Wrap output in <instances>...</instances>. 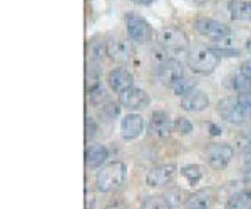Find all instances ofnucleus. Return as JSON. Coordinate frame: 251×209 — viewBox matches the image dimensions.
I'll use <instances>...</instances> for the list:
<instances>
[{"instance_id":"1","label":"nucleus","mask_w":251,"mask_h":209,"mask_svg":"<svg viewBox=\"0 0 251 209\" xmlns=\"http://www.w3.org/2000/svg\"><path fill=\"white\" fill-rule=\"evenodd\" d=\"M218 112L231 124H243L251 119V94L228 95L218 102Z\"/></svg>"},{"instance_id":"2","label":"nucleus","mask_w":251,"mask_h":209,"mask_svg":"<svg viewBox=\"0 0 251 209\" xmlns=\"http://www.w3.org/2000/svg\"><path fill=\"white\" fill-rule=\"evenodd\" d=\"M126 172L127 169L121 161H114V163H109L104 167H100V171L96 176L97 191L111 192L123 187L126 183Z\"/></svg>"},{"instance_id":"3","label":"nucleus","mask_w":251,"mask_h":209,"mask_svg":"<svg viewBox=\"0 0 251 209\" xmlns=\"http://www.w3.org/2000/svg\"><path fill=\"white\" fill-rule=\"evenodd\" d=\"M218 64H220V55L214 52V49H208V47L194 49L188 55V66L194 74H211Z\"/></svg>"},{"instance_id":"4","label":"nucleus","mask_w":251,"mask_h":209,"mask_svg":"<svg viewBox=\"0 0 251 209\" xmlns=\"http://www.w3.org/2000/svg\"><path fill=\"white\" fill-rule=\"evenodd\" d=\"M124 22H126V29H127V34H129V37H131V40H134L136 44H141V46H146V44L152 42L154 32H152L151 23H149L143 15L129 12L124 17Z\"/></svg>"},{"instance_id":"5","label":"nucleus","mask_w":251,"mask_h":209,"mask_svg":"<svg viewBox=\"0 0 251 209\" xmlns=\"http://www.w3.org/2000/svg\"><path fill=\"white\" fill-rule=\"evenodd\" d=\"M157 42L166 52H184L189 47L188 34L179 27H163L157 32Z\"/></svg>"},{"instance_id":"6","label":"nucleus","mask_w":251,"mask_h":209,"mask_svg":"<svg viewBox=\"0 0 251 209\" xmlns=\"http://www.w3.org/2000/svg\"><path fill=\"white\" fill-rule=\"evenodd\" d=\"M234 158V149L233 146L226 142H216L209 144L204 151V159L208 163V166L214 171H223L228 167V164L231 163Z\"/></svg>"},{"instance_id":"7","label":"nucleus","mask_w":251,"mask_h":209,"mask_svg":"<svg viewBox=\"0 0 251 209\" xmlns=\"http://www.w3.org/2000/svg\"><path fill=\"white\" fill-rule=\"evenodd\" d=\"M156 77L161 84L173 87L177 80L184 79V66L181 60L168 57L163 64L156 66Z\"/></svg>"},{"instance_id":"8","label":"nucleus","mask_w":251,"mask_h":209,"mask_svg":"<svg viewBox=\"0 0 251 209\" xmlns=\"http://www.w3.org/2000/svg\"><path fill=\"white\" fill-rule=\"evenodd\" d=\"M106 52H107V57L112 62L126 64L134 55V46H132V42L129 39L111 37L106 40Z\"/></svg>"},{"instance_id":"9","label":"nucleus","mask_w":251,"mask_h":209,"mask_svg":"<svg viewBox=\"0 0 251 209\" xmlns=\"http://www.w3.org/2000/svg\"><path fill=\"white\" fill-rule=\"evenodd\" d=\"M194 29L200 32L201 35L213 40V42H221V40H225L229 35V27L214 19H198L194 22Z\"/></svg>"},{"instance_id":"10","label":"nucleus","mask_w":251,"mask_h":209,"mask_svg":"<svg viewBox=\"0 0 251 209\" xmlns=\"http://www.w3.org/2000/svg\"><path fill=\"white\" fill-rule=\"evenodd\" d=\"M177 174V167L174 164H159L149 169L146 176V183L149 187H164L171 184Z\"/></svg>"},{"instance_id":"11","label":"nucleus","mask_w":251,"mask_h":209,"mask_svg":"<svg viewBox=\"0 0 251 209\" xmlns=\"http://www.w3.org/2000/svg\"><path fill=\"white\" fill-rule=\"evenodd\" d=\"M149 94L141 87H131L119 94V102L129 111H141L149 106Z\"/></svg>"},{"instance_id":"12","label":"nucleus","mask_w":251,"mask_h":209,"mask_svg":"<svg viewBox=\"0 0 251 209\" xmlns=\"http://www.w3.org/2000/svg\"><path fill=\"white\" fill-rule=\"evenodd\" d=\"M171 131H173V124H171L169 116L166 114L164 111L152 112L151 119H149V124H148L149 136L157 138V139H163V138H168V136L171 134Z\"/></svg>"},{"instance_id":"13","label":"nucleus","mask_w":251,"mask_h":209,"mask_svg":"<svg viewBox=\"0 0 251 209\" xmlns=\"http://www.w3.org/2000/svg\"><path fill=\"white\" fill-rule=\"evenodd\" d=\"M107 84L114 92H119L123 94L124 91L134 87V75L131 74L127 69H123V67H116L107 74Z\"/></svg>"},{"instance_id":"14","label":"nucleus","mask_w":251,"mask_h":209,"mask_svg":"<svg viewBox=\"0 0 251 209\" xmlns=\"http://www.w3.org/2000/svg\"><path fill=\"white\" fill-rule=\"evenodd\" d=\"M144 129V120L137 114H127L121 120V136L124 140H132L141 136Z\"/></svg>"},{"instance_id":"15","label":"nucleus","mask_w":251,"mask_h":209,"mask_svg":"<svg viewBox=\"0 0 251 209\" xmlns=\"http://www.w3.org/2000/svg\"><path fill=\"white\" fill-rule=\"evenodd\" d=\"M209 106V99L204 92L193 91L191 94L181 97V109L186 112H201Z\"/></svg>"},{"instance_id":"16","label":"nucleus","mask_w":251,"mask_h":209,"mask_svg":"<svg viewBox=\"0 0 251 209\" xmlns=\"http://www.w3.org/2000/svg\"><path fill=\"white\" fill-rule=\"evenodd\" d=\"M109 159V149L104 144H92L86 151V166L89 169H97Z\"/></svg>"},{"instance_id":"17","label":"nucleus","mask_w":251,"mask_h":209,"mask_svg":"<svg viewBox=\"0 0 251 209\" xmlns=\"http://www.w3.org/2000/svg\"><path fill=\"white\" fill-rule=\"evenodd\" d=\"M228 10L233 20H250L251 22V2H246V0H229Z\"/></svg>"},{"instance_id":"18","label":"nucleus","mask_w":251,"mask_h":209,"mask_svg":"<svg viewBox=\"0 0 251 209\" xmlns=\"http://www.w3.org/2000/svg\"><path fill=\"white\" fill-rule=\"evenodd\" d=\"M226 209H251V191L243 189L229 196Z\"/></svg>"},{"instance_id":"19","label":"nucleus","mask_w":251,"mask_h":209,"mask_svg":"<svg viewBox=\"0 0 251 209\" xmlns=\"http://www.w3.org/2000/svg\"><path fill=\"white\" fill-rule=\"evenodd\" d=\"M186 209H209V192L206 189L194 191L186 198Z\"/></svg>"},{"instance_id":"20","label":"nucleus","mask_w":251,"mask_h":209,"mask_svg":"<svg viewBox=\"0 0 251 209\" xmlns=\"http://www.w3.org/2000/svg\"><path fill=\"white\" fill-rule=\"evenodd\" d=\"M181 176L188 181L189 186H196L203 178V167L198 166V164H189V166L181 167Z\"/></svg>"},{"instance_id":"21","label":"nucleus","mask_w":251,"mask_h":209,"mask_svg":"<svg viewBox=\"0 0 251 209\" xmlns=\"http://www.w3.org/2000/svg\"><path fill=\"white\" fill-rule=\"evenodd\" d=\"M141 209H173V204L164 196H149L143 201Z\"/></svg>"},{"instance_id":"22","label":"nucleus","mask_w":251,"mask_h":209,"mask_svg":"<svg viewBox=\"0 0 251 209\" xmlns=\"http://www.w3.org/2000/svg\"><path fill=\"white\" fill-rule=\"evenodd\" d=\"M231 86L238 94H251V79L246 75H243L241 72H238L236 75H233Z\"/></svg>"},{"instance_id":"23","label":"nucleus","mask_w":251,"mask_h":209,"mask_svg":"<svg viewBox=\"0 0 251 209\" xmlns=\"http://www.w3.org/2000/svg\"><path fill=\"white\" fill-rule=\"evenodd\" d=\"M194 87H196V82H194L193 79L184 77V79L177 80V82L174 84L173 91H174V94H176L177 97H184V95L191 94V92L194 91Z\"/></svg>"},{"instance_id":"24","label":"nucleus","mask_w":251,"mask_h":209,"mask_svg":"<svg viewBox=\"0 0 251 209\" xmlns=\"http://www.w3.org/2000/svg\"><path fill=\"white\" fill-rule=\"evenodd\" d=\"M104 55H107L106 44L100 42V40H92L89 44V57L94 60V62H99V60L104 59Z\"/></svg>"},{"instance_id":"25","label":"nucleus","mask_w":251,"mask_h":209,"mask_svg":"<svg viewBox=\"0 0 251 209\" xmlns=\"http://www.w3.org/2000/svg\"><path fill=\"white\" fill-rule=\"evenodd\" d=\"M173 131L179 136H188L193 132V122L186 117H177L173 124Z\"/></svg>"},{"instance_id":"26","label":"nucleus","mask_w":251,"mask_h":209,"mask_svg":"<svg viewBox=\"0 0 251 209\" xmlns=\"http://www.w3.org/2000/svg\"><path fill=\"white\" fill-rule=\"evenodd\" d=\"M100 114L106 120H114L116 117H119L121 114V106L117 102H106L100 107Z\"/></svg>"},{"instance_id":"27","label":"nucleus","mask_w":251,"mask_h":209,"mask_svg":"<svg viewBox=\"0 0 251 209\" xmlns=\"http://www.w3.org/2000/svg\"><path fill=\"white\" fill-rule=\"evenodd\" d=\"M234 149L240 151L241 154H251V132L238 136L236 142H234Z\"/></svg>"},{"instance_id":"28","label":"nucleus","mask_w":251,"mask_h":209,"mask_svg":"<svg viewBox=\"0 0 251 209\" xmlns=\"http://www.w3.org/2000/svg\"><path fill=\"white\" fill-rule=\"evenodd\" d=\"M107 99V92L104 91V87L97 86L94 89L89 91V100H91V104H94V106H104V100Z\"/></svg>"},{"instance_id":"29","label":"nucleus","mask_w":251,"mask_h":209,"mask_svg":"<svg viewBox=\"0 0 251 209\" xmlns=\"http://www.w3.org/2000/svg\"><path fill=\"white\" fill-rule=\"evenodd\" d=\"M99 70L96 69L94 66H91L89 69L86 70V86H87V91H91V89H94V87H97L100 84V80H99Z\"/></svg>"},{"instance_id":"30","label":"nucleus","mask_w":251,"mask_h":209,"mask_svg":"<svg viewBox=\"0 0 251 209\" xmlns=\"http://www.w3.org/2000/svg\"><path fill=\"white\" fill-rule=\"evenodd\" d=\"M243 167H241V176L245 181L251 183V154H243Z\"/></svg>"},{"instance_id":"31","label":"nucleus","mask_w":251,"mask_h":209,"mask_svg":"<svg viewBox=\"0 0 251 209\" xmlns=\"http://www.w3.org/2000/svg\"><path fill=\"white\" fill-rule=\"evenodd\" d=\"M97 134V124L92 117H86V140H92Z\"/></svg>"},{"instance_id":"32","label":"nucleus","mask_w":251,"mask_h":209,"mask_svg":"<svg viewBox=\"0 0 251 209\" xmlns=\"http://www.w3.org/2000/svg\"><path fill=\"white\" fill-rule=\"evenodd\" d=\"M214 52H216L220 57H223V55H228V57H238V55L241 54L238 49H226V47H221V49H214Z\"/></svg>"},{"instance_id":"33","label":"nucleus","mask_w":251,"mask_h":209,"mask_svg":"<svg viewBox=\"0 0 251 209\" xmlns=\"http://www.w3.org/2000/svg\"><path fill=\"white\" fill-rule=\"evenodd\" d=\"M94 192L91 189H86V209H94Z\"/></svg>"},{"instance_id":"34","label":"nucleus","mask_w":251,"mask_h":209,"mask_svg":"<svg viewBox=\"0 0 251 209\" xmlns=\"http://www.w3.org/2000/svg\"><path fill=\"white\" fill-rule=\"evenodd\" d=\"M240 72L243 75H246L248 79H251V60H248V62H245L243 66L240 67Z\"/></svg>"},{"instance_id":"35","label":"nucleus","mask_w":251,"mask_h":209,"mask_svg":"<svg viewBox=\"0 0 251 209\" xmlns=\"http://www.w3.org/2000/svg\"><path fill=\"white\" fill-rule=\"evenodd\" d=\"M209 129H211V134L213 136H220L221 134V129L218 126H214V124H209Z\"/></svg>"},{"instance_id":"36","label":"nucleus","mask_w":251,"mask_h":209,"mask_svg":"<svg viewBox=\"0 0 251 209\" xmlns=\"http://www.w3.org/2000/svg\"><path fill=\"white\" fill-rule=\"evenodd\" d=\"M132 2H134L136 5H149V3H152L154 0H132Z\"/></svg>"},{"instance_id":"37","label":"nucleus","mask_w":251,"mask_h":209,"mask_svg":"<svg viewBox=\"0 0 251 209\" xmlns=\"http://www.w3.org/2000/svg\"><path fill=\"white\" fill-rule=\"evenodd\" d=\"M191 5H194V7H200V5H203V3L206 2V0H188Z\"/></svg>"},{"instance_id":"38","label":"nucleus","mask_w":251,"mask_h":209,"mask_svg":"<svg viewBox=\"0 0 251 209\" xmlns=\"http://www.w3.org/2000/svg\"><path fill=\"white\" fill-rule=\"evenodd\" d=\"M245 47H246V50H248V52H250V54H251V35H250V37H248V40H246Z\"/></svg>"}]
</instances>
